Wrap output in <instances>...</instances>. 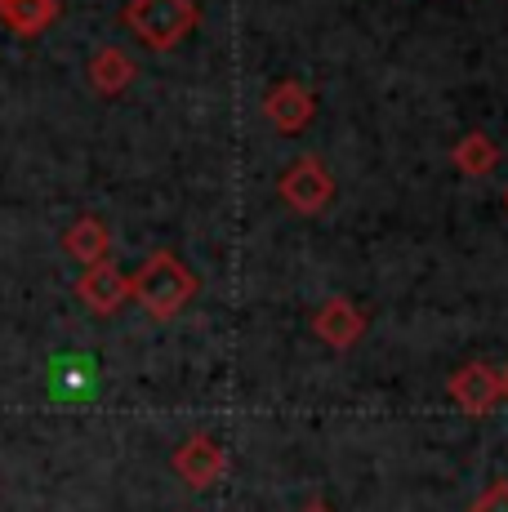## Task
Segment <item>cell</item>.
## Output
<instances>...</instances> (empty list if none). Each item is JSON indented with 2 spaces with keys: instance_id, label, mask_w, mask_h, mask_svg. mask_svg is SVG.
Listing matches in <instances>:
<instances>
[{
  "instance_id": "9a60e30c",
  "label": "cell",
  "mask_w": 508,
  "mask_h": 512,
  "mask_svg": "<svg viewBox=\"0 0 508 512\" xmlns=\"http://www.w3.org/2000/svg\"><path fill=\"white\" fill-rule=\"evenodd\" d=\"M304 512H330V508H326V504H308Z\"/></svg>"
},
{
  "instance_id": "7c38bea8",
  "label": "cell",
  "mask_w": 508,
  "mask_h": 512,
  "mask_svg": "<svg viewBox=\"0 0 508 512\" xmlns=\"http://www.w3.org/2000/svg\"><path fill=\"white\" fill-rule=\"evenodd\" d=\"M451 161H455L459 174H468V179H482V174H491L495 165H500V147H495L491 134L473 130V134H464V139L455 143Z\"/></svg>"
},
{
  "instance_id": "4fadbf2b",
  "label": "cell",
  "mask_w": 508,
  "mask_h": 512,
  "mask_svg": "<svg viewBox=\"0 0 508 512\" xmlns=\"http://www.w3.org/2000/svg\"><path fill=\"white\" fill-rule=\"evenodd\" d=\"M473 512H508V481H495L473 499Z\"/></svg>"
},
{
  "instance_id": "8fae6325",
  "label": "cell",
  "mask_w": 508,
  "mask_h": 512,
  "mask_svg": "<svg viewBox=\"0 0 508 512\" xmlns=\"http://www.w3.org/2000/svg\"><path fill=\"white\" fill-rule=\"evenodd\" d=\"M58 18V0H0V23L18 36H41Z\"/></svg>"
},
{
  "instance_id": "30bf717a",
  "label": "cell",
  "mask_w": 508,
  "mask_h": 512,
  "mask_svg": "<svg viewBox=\"0 0 508 512\" xmlns=\"http://www.w3.org/2000/svg\"><path fill=\"white\" fill-rule=\"evenodd\" d=\"M63 250H67V259H76L81 268H90V263L107 259V250H112V232H107L103 219L81 214V219L63 232Z\"/></svg>"
},
{
  "instance_id": "ba28073f",
  "label": "cell",
  "mask_w": 508,
  "mask_h": 512,
  "mask_svg": "<svg viewBox=\"0 0 508 512\" xmlns=\"http://www.w3.org/2000/svg\"><path fill=\"white\" fill-rule=\"evenodd\" d=\"M312 330H317V339L326 343V348H353V343L366 334V317L353 308L348 299H326L321 303V312L312 317Z\"/></svg>"
},
{
  "instance_id": "52a82bcc",
  "label": "cell",
  "mask_w": 508,
  "mask_h": 512,
  "mask_svg": "<svg viewBox=\"0 0 508 512\" xmlns=\"http://www.w3.org/2000/svg\"><path fill=\"white\" fill-rule=\"evenodd\" d=\"M223 468H228V455H223V446L214 437H205V432H197V437H188L179 450H174V472H179L188 486H214V481L223 477Z\"/></svg>"
},
{
  "instance_id": "8992f818",
  "label": "cell",
  "mask_w": 508,
  "mask_h": 512,
  "mask_svg": "<svg viewBox=\"0 0 508 512\" xmlns=\"http://www.w3.org/2000/svg\"><path fill=\"white\" fill-rule=\"evenodd\" d=\"M263 116H268L277 130L299 134L312 116H317V94H312L304 81H281L263 94Z\"/></svg>"
},
{
  "instance_id": "5b68a950",
  "label": "cell",
  "mask_w": 508,
  "mask_h": 512,
  "mask_svg": "<svg viewBox=\"0 0 508 512\" xmlns=\"http://www.w3.org/2000/svg\"><path fill=\"white\" fill-rule=\"evenodd\" d=\"M76 299H81L90 312H99V317H112V312L130 299V277H125L116 263L99 259L81 272V281H76Z\"/></svg>"
},
{
  "instance_id": "7a4b0ae2",
  "label": "cell",
  "mask_w": 508,
  "mask_h": 512,
  "mask_svg": "<svg viewBox=\"0 0 508 512\" xmlns=\"http://www.w3.org/2000/svg\"><path fill=\"white\" fill-rule=\"evenodd\" d=\"M201 23L197 0H130L125 5V27L134 32V41L165 54V49L183 45Z\"/></svg>"
},
{
  "instance_id": "277c9868",
  "label": "cell",
  "mask_w": 508,
  "mask_h": 512,
  "mask_svg": "<svg viewBox=\"0 0 508 512\" xmlns=\"http://www.w3.org/2000/svg\"><path fill=\"white\" fill-rule=\"evenodd\" d=\"M446 392H451V401H455L459 410H468V415H491V410L504 401L500 370L482 366V361H468V366H459L451 374V383H446Z\"/></svg>"
},
{
  "instance_id": "9c48e42d",
  "label": "cell",
  "mask_w": 508,
  "mask_h": 512,
  "mask_svg": "<svg viewBox=\"0 0 508 512\" xmlns=\"http://www.w3.org/2000/svg\"><path fill=\"white\" fill-rule=\"evenodd\" d=\"M85 76H90V90H94V94L112 98V94L130 90V81H134V58L125 54V49H116V45H103L99 54L85 63Z\"/></svg>"
},
{
  "instance_id": "5bb4252c",
  "label": "cell",
  "mask_w": 508,
  "mask_h": 512,
  "mask_svg": "<svg viewBox=\"0 0 508 512\" xmlns=\"http://www.w3.org/2000/svg\"><path fill=\"white\" fill-rule=\"evenodd\" d=\"M500 388H504V397H508V366H504V374H500Z\"/></svg>"
},
{
  "instance_id": "3957f363",
  "label": "cell",
  "mask_w": 508,
  "mask_h": 512,
  "mask_svg": "<svg viewBox=\"0 0 508 512\" xmlns=\"http://www.w3.org/2000/svg\"><path fill=\"white\" fill-rule=\"evenodd\" d=\"M330 196H335V179L317 156H304L281 174V201L295 214H321L330 205Z\"/></svg>"
},
{
  "instance_id": "2e32d148",
  "label": "cell",
  "mask_w": 508,
  "mask_h": 512,
  "mask_svg": "<svg viewBox=\"0 0 508 512\" xmlns=\"http://www.w3.org/2000/svg\"><path fill=\"white\" fill-rule=\"evenodd\" d=\"M504 205H508V192H504Z\"/></svg>"
},
{
  "instance_id": "6da1fadb",
  "label": "cell",
  "mask_w": 508,
  "mask_h": 512,
  "mask_svg": "<svg viewBox=\"0 0 508 512\" xmlns=\"http://www.w3.org/2000/svg\"><path fill=\"white\" fill-rule=\"evenodd\" d=\"M192 294H197V277L170 250L148 254V263L130 277V299H139V308L156 321H170Z\"/></svg>"
}]
</instances>
